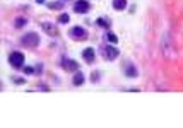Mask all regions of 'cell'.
<instances>
[{
    "label": "cell",
    "mask_w": 183,
    "mask_h": 128,
    "mask_svg": "<svg viewBox=\"0 0 183 128\" xmlns=\"http://www.w3.org/2000/svg\"><path fill=\"white\" fill-rule=\"evenodd\" d=\"M91 80H93V82H98V80H99V74H98V72H94V74L91 75Z\"/></svg>",
    "instance_id": "cell-19"
},
{
    "label": "cell",
    "mask_w": 183,
    "mask_h": 128,
    "mask_svg": "<svg viewBox=\"0 0 183 128\" xmlns=\"http://www.w3.org/2000/svg\"><path fill=\"white\" fill-rule=\"evenodd\" d=\"M101 53H103V56H104L106 60H116V58H118V55H120V51H118L115 46L108 45V46H104L101 50Z\"/></svg>",
    "instance_id": "cell-4"
},
{
    "label": "cell",
    "mask_w": 183,
    "mask_h": 128,
    "mask_svg": "<svg viewBox=\"0 0 183 128\" xmlns=\"http://www.w3.org/2000/svg\"><path fill=\"white\" fill-rule=\"evenodd\" d=\"M46 5H48V9H51V10H60V9H63V4H62V2H48Z\"/></svg>",
    "instance_id": "cell-13"
},
{
    "label": "cell",
    "mask_w": 183,
    "mask_h": 128,
    "mask_svg": "<svg viewBox=\"0 0 183 128\" xmlns=\"http://www.w3.org/2000/svg\"><path fill=\"white\" fill-rule=\"evenodd\" d=\"M106 38H108V41H110V43H113V45H116V43H118V38H116L115 34L108 33V36H106Z\"/></svg>",
    "instance_id": "cell-15"
},
{
    "label": "cell",
    "mask_w": 183,
    "mask_h": 128,
    "mask_svg": "<svg viewBox=\"0 0 183 128\" xmlns=\"http://www.w3.org/2000/svg\"><path fill=\"white\" fill-rule=\"evenodd\" d=\"M68 20H70V17H68V14H62L60 17H58V22H60V24H67Z\"/></svg>",
    "instance_id": "cell-14"
},
{
    "label": "cell",
    "mask_w": 183,
    "mask_h": 128,
    "mask_svg": "<svg viewBox=\"0 0 183 128\" xmlns=\"http://www.w3.org/2000/svg\"><path fill=\"white\" fill-rule=\"evenodd\" d=\"M84 82H86V77H84V74H82V72H79V70H77V72H75V75H74V80H72V84H74V86H77V87H79V86H82Z\"/></svg>",
    "instance_id": "cell-9"
},
{
    "label": "cell",
    "mask_w": 183,
    "mask_h": 128,
    "mask_svg": "<svg viewBox=\"0 0 183 128\" xmlns=\"http://www.w3.org/2000/svg\"><path fill=\"white\" fill-rule=\"evenodd\" d=\"M68 36L72 38V39H86L87 38V31L84 29L82 26H74L70 31H68Z\"/></svg>",
    "instance_id": "cell-2"
},
{
    "label": "cell",
    "mask_w": 183,
    "mask_h": 128,
    "mask_svg": "<svg viewBox=\"0 0 183 128\" xmlns=\"http://www.w3.org/2000/svg\"><path fill=\"white\" fill-rule=\"evenodd\" d=\"M74 10L77 14H86L89 10V2L87 0H77L74 4Z\"/></svg>",
    "instance_id": "cell-6"
},
{
    "label": "cell",
    "mask_w": 183,
    "mask_h": 128,
    "mask_svg": "<svg viewBox=\"0 0 183 128\" xmlns=\"http://www.w3.org/2000/svg\"><path fill=\"white\" fill-rule=\"evenodd\" d=\"M21 43H22L24 46L34 48V46L40 45V36H38L36 33H27V34H24V36L21 38Z\"/></svg>",
    "instance_id": "cell-1"
},
{
    "label": "cell",
    "mask_w": 183,
    "mask_h": 128,
    "mask_svg": "<svg viewBox=\"0 0 183 128\" xmlns=\"http://www.w3.org/2000/svg\"><path fill=\"white\" fill-rule=\"evenodd\" d=\"M26 24H27V17H17V19H15V22H14V26L17 27V29L24 27Z\"/></svg>",
    "instance_id": "cell-12"
},
{
    "label": "cell",
    "mask_w": 183,
    "mask_h": 128,
    "mask_svg": "<svg viewBox=\"0 0 183 128\" xmlns=\"http://www.w3.org/2000/svg\"><path fill=\"white\" fill-rule=\"evenodd\" d=\"M12 82H14V84H19V86H22V84H24V79H21V77H12Z\"/></svg>",
    "instance_id": "cell-18"
},
{
    "label": "cell",
    "mask_w": 183,
    "mask_h": 128,
    "mask_svg": "<svg viewBox=\"0 0 183 128\" xmlns=\"http://www.w3.org/2000/svg\"><path fill=\"white\" fill-rule=\"evenodd\" d=\"M22 72H24L26 75H33V74H36L33 67H24V70H22Z\"/></svg>",
    "instance_id": "cell-17"
},
{
    "label": "cell",
    "mask_w": 183,
    "mask_h": 128,
    "mask_svg": "<svg viewBox=\"0 0 183 128\" xmlns=\"http://www.w3.org/2000/svg\"><path fill=\"white\" fill-rule=\"evenodd\" d=\"M96 22H98L99 26H103V27H108V29H110V22H108L106 19H98Z\"/></svg>",
    "instance_id": "cell-16"
},
{
    "label": "cell",
    "mask_w": 183,
    "mask_h": 128,
    "mask_svg": "<svg viewBox=\"0 0 183 128\" xmlns=\"http://www.w3.org/2000/svg\"><path fill=\"white\" fill-rule=\"evenodd\" d=\"M82 58L87 61V63H93V60L96 58V51L93 48H86V50L82 51Z\"/></svg>",
    "instance_id": "cell-8"
},
{
    "label": "cell",
    "mask_w": 183,
    "mask_h": 128,
    "mask_svg": "<svg viewBox=\"0 0 183 128\" xmlns=\"http://www.w3.org/2000/svg\"><path fill=\"white\" fill-rule=\"evenodd\" d=\"M41 29H43L46 34H50V36H57V34H58L57 26L51 24V22H41Z\"/></svg>",
    "instance_id": "cell-7"
},
{
    "label": "cell",
    "mask_w": 183,
    "mask_h": 128,
    "mask_svg": "<svg viewBox=\"0 0 183 128\" xmlns=\"http://www.w3.org/2000/svg\"><path fill=\"white\" fill-rule=\"evenodd\" d=\"M62 67L65 68L67 72H77V70H79V63H77L75 60H70V58H63Z\"/></svg>",
    "instance_id": "cell-5"
},
{
    "label": "cell",
    "mask_w": 183,
    "mask_h": 128,
    "mask_svg": "<svg viewBox=\"0 0 183 128\" xmlns=\"http://www.w3.org/2000/svg\"><path fill=\"white\" fill-rule=\"evenodd\" d=\"M113 9H116V10L127 9V0H113Z\"/></svg>",
    "instance_id": "cell-11"
},
{
    "label": "cell",
    "mask_w": 183,
    "mask_h": 128,
    "mask_svg": "<svg viewBox=\"0 0 183 128\" xmlns=\"http://www.w3.org/2000/svg\"><path fill=\"white\" fill-rule=\"evenodd\" d=\"M36 2H38V4H45V0H36Z\"/></svg>",
    "instance_id": "cell-20"
},
{
    "label": "cell",
    "mask_w": 183,
    "mask_h": 128,
    "mask_svg": "<svg viewBox=\"0 0 183 128\" xmlns=\"http://www.w3.org/2000/svg\"><path fill=\"white\" fill-rule=\"evenodd\" d=\"M125 75H127V77H137V75H139V72H137V68L134 67L132 63H129V65H127V68H125Z\"/></svg>",
    "instance_id": "cell-10"
},
{
    "label": "cell",
    "mask_w": 183,
    "mask_h": 128,
    "mask_svg": "<svg viewBox=\"0 0 183 128\" xmlns=\"http://www.w3.org/2000/svg\"><path fill=\"white\" fill-rule=\"evenodd\" d=\"M9 61H10V65L14 68H21L22 63H24V55L21 53V51H12L10 56H9Z\"/></svg>",
    "instance_id": "cell-3"
}]
</instances>
